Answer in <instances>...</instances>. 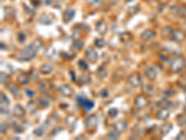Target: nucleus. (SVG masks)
Masks as SVG:
<instances>
[{"instance_id":"1","label":"nucleus","mask_w":186,"mask_h":140,"mask_svg":"<svg viewBox=\"0 0 186 140\" xmlns=\"http://www.w3.org/2000/svg\"><path fill=\"white\" fill-rule=\"evenodd\" d=\"M37 52H38V50L34 47L33 44L31 43L29 46L25 47L22 50L20 56H19V60H21V61H30L33 58H35V55L37 54Z\"/></svg>"},{"instance_id":"2","label":"nucleus","mask_w":186,"mask_h":140,"mask_svg":"<svg viewBox=\"0 0 186 140\" xmlns=\"http://www.w3.org/2000/svg\"><path fill=\"white\" fill-rule=\"evenodd\" d=\"M184 66H185V60L183 57H176L169 63L170 69L175 73L181 72L182 70H183Z\"/></svg>"},{"instance_id":"3","label":"nucleus","mask_w":186,"mask_h":140,"mask_svg":"<svg viewBox=\"0 0 186 140\" xmlns=\"http://www.w3.org/2000/svg\"><path fill=\"white\" fill-rule=\"evenodd\" d=\"M129 82H130V84L133 87H140V86H142L143 84V79H142V77L137 74V73H134V74H131L130 76V78H129Z\"/></svg>"},{"instance_id":"4","label":"nucleus","mask_w":186,"mask_h":140,"mask_svg":"<svg viewBox=\"0 0 186 140\" xmlns=\"http://www.w3.org/2000/svg\"><path fill=\"white\" fill-rule=\"evenodd\" d=\"M134 104H135V106L138 107V109H144V107H146L147 106H148L149 101L145 96H143V95H139L138 97L135 98Z\"/></svg>"},{"instance_id":"5","label":"nucleus","mask_w":186,"mask_h":140,"mask_svg":"<svg viewBox=\"0 0 186 140\" xmlns=\"http://www.w3.org/2000/svg\"><path fill=\"white\" fill-rule=\"evenodd\" d=\"M97 124H98V120L96 118V116H93V115L88 117L85 120V126L88 130L95 129L96 127H97Z\"/></svg>"},{"instance_id":"6","label":"nucleus","mask_w":186,"mask_h":140,"mask_svg":"<svg viewBox=\"0 0 186 140\" xmlns=\"http://www.w3.org/2000/svg\"><path fill=\"white\" fill-rule=\"evenodd\" d=\"M86 57L87 59L91 62V63H96L99 59V54L98 52H96L95 50H93L92 48H88L86 52Z\"/></svg>"},{"instance_id":"7","label":"nucleus","mask_w":186,"mask_h":140,"mask_svg":"<svg viewBox=\"0 0 186 140\" xmlns=\"http://www.w3.org/2000/svg\"><path fill=\"white\" fill-rule=\"evenodd\" d=\"M75 15V12L73 9L71 8H68L64 10V12H63V15H62V18H63V20H64L65 23H68L70 21H72Z\"/></svg>"},{"instance_id":"8","label":"nucleus","mask_w":186,"mask_h":140,"mask_svg":"<svg viewBox=\"0 0 186 140\" xmlns=\"http://www.w3.org/2000/svg\"><path fill=\"white\" fill-rule=\"evenodd\" d=\"M144 75H145V77L148 79L149 80H155L157 77V73L156 71L155 70V68H153V67H147L145 68L144 70Z\"/></svg>"},{"instance_id":"9","label":"nucleus","mask_w":186,"mask_h":140,"mask_svg":"<svg viewBox=\"0 0 186 140\" xmlns=\"http://www.w3.org/2000/svg\"><path fill=\"white\" fill-rule=\"evenodd\" d=\"M155 36H156L155 31H153L151 29H147L142 35H140V39H142L143 41H148V40H151L153 37H155Z\"/></svg>"},{"instance_id":"10","label":"nucleus","mask_w":186,"mask_h":140,"mask_svg":"<svg viewBox=\"0 0 186 140\" xmlns=\"http://www.w3.org/2000/svg\"><path fill=\"white\" fill-rule=\"evenodd\" d=\"M76 122H77V118L74 115H69L65 120V123L71 130H74L75 128Z\"/></svg>"},{"instance_id":"11","label":"nucleus","mask_w":186,"mask_h":140,"mask_svg":"<svg viewBox=\"0 0 186 140\" xmlns=\"http://www.w3.org/2000/svg\"><path fill=\"white\" fill-rule=\"evenodd\" d=\"M172 39L176 41V42H181L182 40H184L185 39V35L183 32L179 31V30H176V31H173L172 33Z\"/></svg>"},{"instance_id":"12","label":"nucleus","mask_w":186,"mask_h":140,"mask_svg":"<svg viewBox=\"0 0 186 140\" xmlns=\"http://www.w3.org/2000/svg\"><path fill=\"white\" fill-rule=\"evenodd\" d=\"M59 91L62 95H64V96H71L72 93H73V89L70 87L68 84L62 85L59 88Z\"/></svg>"},{"instance_id":"13","label":"nucleus","mask_w":186,"mask_h":140,"mask_svg":"<svg viewBox=\"0 0 186 140\" xmlns=\"http://www.w3.org/2000/svg\"><path fill=\"white\" fill-rule=\"evenodd\" d=\"M114 129L117 131H118L119 133L124 132L127 128V122H126V120H118V122H117L114 123Z\"/></svg>"},{"instance_id":"14","label":"nucleus","mask_w":186,"mask_h":140,"mask_svg":"<svg viewBox=\"0 0 186 140\" xmlns=\"http://www.w3.org/2000/svg\"><path fill=\"white\" fill-rule=\"evenodd\" d=\"M169 115H170V112H169V109H166V107H163L162 109H160L157 112V118L160 120H163L169 119Z\"/></svg>"},{"instance_id":"15","label":"nucleus","mask_w":186,"mask_h":140,"mask_svg":"<svg viewBox=\"0 0 186 140\" xmlns=\"http://www.w3.org/2000/svg\"><path fill=\"white\" fill-rule=\"evenodd\" d=\"M96 28H97V31L99 32L100 34L101 35H104L106 34V32L108 30L107 28V24L105 23V22L103 21H100L97 23V24H96Z\"/></svg>"},{"instance_id":"16","label":"nucleus","mask_w":186,"mask_h":140,"mask_svg":"<svg viewBox=\"0 0 186 140\" xmlns=\"http://www.w3.org/2000/svg\"><path fill=\"white\" fill-rule=\"evenodd\" d=\"M13 115L16 117H23L25 115V109L21 105H16L13 109Z\"/></svg>"},{"instance_id":"17","label":"nucleus","mask_w":186,"mask_h":140,"mask_svg":"<svg viewBox=\"0 0 186 140\" xmlns=\"http://www.w3.org/2000/svg\"><path fill=\"white\" fill-rule=\"evenodd\" d=\"M39 23L41 24H44V25H48V24L52 23V19H51V17L48 14L45 13V14H42L39 17Z\"/></svg>"},{"instance_id":"18","label":"nucleus","mask_w":186,"mask_h":140,"mask_svg":"<svg viewBox=\"0 0 186 140\" xmlns=\"http://www.w3.org/2000/svg\"><path fill=\"white\" fill-rule=\"evenodd\" d=\"M52 70H53V66H51L50 63H44L40 67V72L44 75L50 74Z\"/></svg>"},{"instance_id":"19","label":"nucleus","mask_w":186,"mask_h":140,"mask_svg":"<svg viewBox=\"0 0 186 140\" xmlns=\"http://www.w3.org/2000/svg\"><path fill=\"white\" fill-rule=\"evenodd\" d=\"M45 55H46L48 58L53 60L57 56V50L54 47H50L46 50V52H45Z\"/></svg>"},{"instance_id":"20","label":"nucleus","mask_w":186,"mask_h":140,"mask_svg":"<svg viewBox=\"0 0 186 140\" xmlns=\"http://www.w3.org/2000/svg\"><path fill=\"white\" fill-rule=\"evenodd\" d=\"M4 14H5V17L7 19L14 18L15 10H14V9L12 7H5L4 8Z\"/></svg>"},{"instance_id":"21","label":"nucleus","mask_w":186,"mask_h":140,"mask_svg":"<svg viewBox=\"0 0 186 140\" xmlns=\"http://www.w3.org/2000/svg\"><path fill=\"white\" fill-rule=\"evenodd\" d=\"M172 130V125L170 123H166L163 124L161 127H160V133H162L163 136L168 135V133Z\"/></svg>"},{"instance_id":"22","label":"nucleus","mask_w":186,"mask_h":140,"mask_svg":"<svg viewBox=\"0 0 186 140\" xmlns=\"http://www.w3.org/2000/svg\"><path fill=\"white\" fill-rule=\"evenodd\" d=\"M18 81H19V83H20V84H22V85L27 84L28 82H29V77H28V75H27V74H25V73L20 74V75H19V77H18Z\"/></svg>"},{"instance_id":"23","label":"nucleus","mask_w":186,"mask_h":140,"mask_svg":"<svg viewBox=\"0 0 186 140\" xmlns=\"http://www.w3.org/2000/svg\"><path fill=\"white\" fill-rule=\"evenodd\" d=\"M119 39L122 42L124 43H127V42H130L132 39V36L130 33H127V32H126V33H122L120 34L119 36Z\"/></svg>"},{"instance_id":"24","label":"nucleus","mask_w":186,"mask_h":140,"mask_svg":"<svg viewBox=\"0 0 186 140\" xmlns=\"http://www.w3.org/2000/svg\"><path fill=\"white\" fill-rule=\"evenodd\" d=\"M9 91H10V93L13 94V96L15 97V98H18L19 96H20V91H19V89H18V87L16 86V85H14V84H12V85H10L9 86Z\"/></svg>"},{"instance_id":"25","label":"nucleus","mask_w":186,"mask_h":140,"mask_svg":"<svg viewBox=\"0 0 186 140\" xmlns=\"http://www.w3.org/2000/svg\"><path fill=\"white\" fill-rule=\"evenodd\" d=\"M172 33H173V30L171 27L169 26H166V27H164L161 31V34L164 37H168V36H172Z\"/></svg>"},{"instance_id":"26","label":"nucleus","mask_w":186,"mask_h":140,"mask_svg":"<svg viewBox=\"0 0 186 140\" xmlns=\"http://www.w3.org/2000/svg\"><path fill=\"white\" fill-rule=\"evenodd\" d=\"M107 136H108L109 139L114 140V139H118L119 136H120V135H119V132L114 129V131H110V132H109Z\"/></svg>"},{"instance_id":"27","label":"nucleus","mask_w":186,"mask_h":140,"mask_svg":"<svg viewBox=\"0 0 186 140\" xmlns=\"http://www.w3.org/2000/svg\"><path fill=\"white\" fill-rule=\"evenodd\" d=\"M83 47H84V43H83L81 40H75L74 43H73V48L76 50H82Z\"/></svg>"},{"instance_id":"28","label":"nucleus","mask_w":186,"mask_h":140,"mask_svg":"<svg viewBox=\"0 0 186 140\" xmlns=\"http://www.w3.org/2000/svg\"><path fill=\"white\" fill-rule=\"evenodd\" d=\"M108 72H107V69L104 66H100L98 68V75L100 76L101 78H105L107 76Z\"/></svg>"},{"instance_id":"29","label":"nucleus","mask_w":186,"mask_h":140,"mask_svg":"<svg viewBox=\"0 0 186 140\" xmlns=\"http://www.w3.org/2000/svg\"><path fill=\"white\" fill-rule=\"evenodd\" d=\"M106 45V42L103 39H97L95 40V46L97 48H103Z\"/></svg>"},{"instance_id":"30","label":"nucleus","mask_w":186,"mask_h":140,"mask_svg":"<svg viewBox=\"0 0 186 140\" xmlns=\"http://www.w3.org/2000/svg\"><path fill=\"white\" fill-rule=\"evenodd\" d=\"M177 122L181 126H186V115H179Z\"/></svg>"},{"instance_id":"31","label":"nucleus","mask_w":186,"mask_h":140,"mask_svg":"<svg viewBox=\"0 0 186 140\" xmlns=\"http://www.w3.org/2000/svg\"><path fill=\"white\" fill-rule=\"evenodd\" d=\"M94 106V102L92 101H89V100H87L86 103L84 104V106H83L82 107H84L85 110L87 111H89L90 109H92V107Z\"/></svg>"},{"instance_id":"32","label":"nucleus","mask_w":186,"mask_h":140,"mask_svg":"<svg viewBox=\"0 0 186 140\" xmlns=\"http://www.w3.org/2000/svg\"><path fill=\"white\" fill-rule=\"evenodd\" d=\"M0 99H1V105L8 106L9 104V99L8 98V96L5 93H1V95H0Z\"/></svg>"},{"instance_id":"33","label":"nucleus","mask_w":186,"mask_h":140,"mask_svg":"<svg viewBox=\"0 0 186 140\" xmlns=\"http://www.w3.org/2000/svg\"><path fill=\"white\" fill-rule=\"evenodd\" d=\"M39 105L42 107H47L49 105V99H48L47 97H42L39 99Z\"/></svg>"},{"instance_id":"34","label":"nucleus","mask_w":186,"mask_h":140,"mask_svg":"<svg viewBox=\"0 0 186 140\" xmlns=\"http://www.w3.org/2000/svg\"><path fill=\"white\" fill-rule=\"evenodd\" d=\"M27 109H29V111L30 112H35L36 111V109H37V106L34 103L33 101H31L30 103L28 104V106H27Z\"/></svg>"},{"instance_id":"35","label":"nucleus","mask_w":186,"mask_h":140,"mask_svg":"<svg viewBox=\"0 0 186 140\" xmlns=\"http://www.w3.org/2000/svg\"><path fill=\"white\" fill-rule=\"evenodd\" d=\"M34 133L36 136H42L44 135V129H43V126L42 127H37L34 130Z\"/></svg>"},{"instance_id":"36","label":"nucleus","mask_w":186,"mask_h":140,"mask_svg":"<svg viewBox=\"0 0 186 140\" xmlns=\"http://www.w3.org/2000/svg\"><path fill=\"white\" fill-rule=\"evenodd\" d=\"M159 105L161 106L162 107H166V109H169V107L171 106V102L169 101V100H166V99H163V100L159 103Z\"/></svg>"},{"instance_id":"37","label":"nucleus","mask_w":186,"mask_h":140,"mask_svg":"<svg viewBox=\"0 0 186 140\" xmlns=\"http://www.w3.org/2000/svg\"><path fill=\"white\" fill-rule=\"evenodd\" d=\"M0 77H1V83L2 84H7V82L9 81V76L4 72H1Z\"/></svg>"},{"instance_id":"38","label":"nucleus","mask_w":186,"mask_h":140,"mask_svg":"<svg viewBox=\"0 0 186 140\" xmlns=\"http://www.w3.org/2000/svg\"><path fill=\"white\" fill-rule=\"evenodd\" d=\"M78 66H79V67H80L82 70H88V65H87V63H86L85 61H83V60H80V61L78 62Z\"/></svg>"},{"instance_id":"39","label":"nucleus","mask_w":186,"mask_h":140,"mask_svg":"<svg viewBox=\"0 0 186 140\" xmlns=\"http://www.w3.org/2000/svg\"><path fill=\"white\" fill-rule=\"evenodd\" d=\"M117 113H118V111H117V109H109V111H108V115L110 116V117H115L117 115Z\"/></svg>"},{"instance_id":"40","label":"nucleus","mask_w":186,"mask_h":140,"mask_svg":"<svg viewBox=\"0 0 186 140\" xmlns=\"http://www.w3.org/2000/svg\"><path fill=\"white\" fill-rule=\"evenodd\" d=\"M80 81H82L83 83H88L89 81H90V77H88V76H82V77L80 78V79H79Z\"/></svg>"},{"instance_id":"41","label":"nucleus","mask_w":186,"mask_h":140,"mask_svg":"<svg viewBox=\"0 0 186 140\" xmlns=\"http://www.w3.org/2000/svg\"><path fill=\"white\" fill-rule=\"evenodd\" d=\"M18 39H19V41H20L21 43H23L25 40H26V36H25L23 33H20L18 35Z\"/></svg>"},{"instance_id":"42","label":"nucleus","mask_w":186,"mask_h":140,"mask_svg":"<svg viewBox=\"0 0 186 140\" xmlns=\"http://www.w3.org/2000/svg\"><path fill=\"white\" fill-rule=\"evenodd\" d=\"M39 90L41 92H46L48 90V84L45 83V82H41L39 84Z\"/></svg>"},{"instance_id":"43","label":"nucleus","mask_w":186,"mask_h":140,"mask_svg":"<svg viewBox=\"0 0 186 140\" xmlns=\"http://www.w3.org/2000/svg\"><path fill=\"white\" fill-rule=\"evenodd\" d=\"M89 2H90V4L93 6V7H99V6L101 4V0H89Z\"/></svg>"},{"instance_id":"44","label":"nucleus","mask_w":186,"mask_h":140,"mask_svg":"<svg viewBox=\"0 0 186 140\" xmlns=\"http://www.w3.org/2000/svg\"><path fill=\"white\" fill-rule=\"evenodd\" d=\"M143 90L147 93H151L152 92H153V87L151 86V85H148V86H145V88L143 89Z\"/></svg>"},{"instance_id":"45","label":"nucleus","mask_w":186,"mask_h":140,"mask_svg":"<svg viewBox=\"0 0 186 140\" xmlns=\"http://www.w3.org/2000/svg\"><path fill=\"white\" fill-rule=\"evenodd\" d=\"M176 139H178V140H179V139H186V133L185 132H181L177 136Z\"/></svg>"},{"instance_id":"46","label":"nucleus","mask_w":186,"mask_h":140,"mask_svg":"<svg viewBox=\"0 0 186 140\" xmlns=\"http://www.w3.org/2000/svg\"><path fill=\"white\" fill-rule=\"evenodd\" d=\"M14 131L16 133H22L23 132V128L21 126V125H19V124H16L14 126Z\"/></svg>"},{"instance_id":"47","label":"nucleus","mask_w":186,"mask_h":140,"mask_svg":"<svg viewBox=\"0 0 186 140\" xmlns=\"http://www.w3.org/2000/svg\"><path fill=\"white\" fill-rule=\"evenodd\" d=\"M25 93H26V94H27V96H29L30 98H32V97H34L35 95V93L34 92V91H32V90H29V89H27L26 91H25Z\"/></svg>"},{"instance_id":"48","label":"nucleus","mask_w":186,"mask_h":140,"mask_svg":"<svg viewBox=\"0 0 186 140\" xmlns=\"http://www.w3.org/2000/svg\"><path fill=\"white\" fill-rule=\"evenodd\" d=\"M101 97H103V98L108 97V96H109V92L104 89V90H102V91L101 92Z\"/></svg>"},{"instance_id":"49","label":"nucleus","mask_w":186,"mask_h":140,"mask_svg":"<svg viewBox=\"0 0 186 140\" xmlns=\"http://www.w3.org/2000/svg\"><path fill=\"white\" fill-rule=\"evenodd\" d=\"M8 128H9V127H8V125L6 123H1V133H5L6 132H7Z\"/></svg>"},{"instance_id":"50","label":"nucleus","mask_w":186,"mask_h":140,"mask_svg":"<svg viewBox=\"0 0 186 140\" xmlns=\"http://www.w3.org/2000/svg\"><path fill=\"white\" fill-rule=\"evenodd\" d=\"M30 75H31V78H32V79H34L35 80L38 79V75L36 74L35 70H32L31 73H30Z\"/></svg>"},{"instance_id":"51","label":"nucleus","mask_w":186,"mask_h":140,"mask_svg":"<svg viewBox=\"0 0 186 140\" xmlns=\"http://www.w3.org/2000/svg\"><path fill=\"white\" fill-rule=\"evenodd\" d=\"M32 4H33V6H35V7H38L40 4H41V1L40 0H32Z\"/></svg>"},{"instance_id":"52","label":"nucleus","mask_w":186,"mask_h":140,"mask_svg":"<svg viewBox=\"0 0 186 140\" xmlns=\"http://www.w3.org/2000/svg\"><path fill=\"white\" fill-rule=\"evenodd\" d=\"M9 112V110H8V109L7 107H6V106H3V105H1V113L3 114H6V113H8Z\"/></svg>"},{"instance_id":"53","label":"nucleus","mask_w":186,"mask_h":140,"mask_svg":"<svg viewBox=\"0 0 186 140\" xmlns=\"http://www.w3.org/2000/svg\"><path fill=\"white\" fill-rule=\"evenodd\" d=\"M181 13L182 16H184L186 18V6H184L182 9H181Z\"/></svg>"},{"instance_id":"54","label":"nucleus","mask_w":186,"mask_h":140,"mask_svg":"<svg viewBox=\"0 0 186 140\" xmlns=\"http://www.w3.org/2000/svg\"><path fill=\"white\" fill-rule=\"evenodd\" d=\"M70 77H72V80L75 81V75L74 71H70Z\"/></svg>"},{"instance_id":"55","label":"nucleus","mask_w":186,"mask_h":140,"mask_svg":"<svg viewBox=\"0 0 186 140\" xmlns=\"http://www.w3.org/2000/svg\"><path fill=\"white\" fill-rule=\"evenodd\" d=\"M166 94L169 93V96H171V95L174 94V91H172V90H168V91H166Z\"/></svg>"},{"instance_id":"56","label":"nucleus","mask_w":186,"mask_h":140,"mask_svg":"<svg viewBox=\"0 0 186 140\" xmlns=\"http://www.w3.org/2000/svg\"><path fill=\"white\" fill-rule=\"evenodd\" d=\"M1 49L3 50V49H6V45L5 44H3V42H1Z\"/></svg>"},{"instance_id":"57","label":"nucleus","mask_w":186,"mask_h":140,"mask_svg":"<svg viewBox=\"0 0 186 140\" xmlns=\"http://www.w3.org/2000/svg\"><path fill=\"white\" fill-rule=\"evenodd\" d=\"M147 1H148V2H156V1H157V0H147Z\"/></svg>"},{"instance_id":"58","label":"nucleus","mask_w":186,"mask_h":140,"mask_svg":"<svg viewBox=\"0 0 186 140\" xmlns=\"http://www.w3.org/2000/svg\"><path fill=\"white\" fill-rule=\"evenodd\" d=\"M127 2H132V1H134V0H126Z\"/></svg>"},{"instance_id":"59","label":"nucleus","mask_w":186,"mask_h":140,"mask_svg":"<svg viewBox=\"0 0 186 140\" xmlns=\"http://www.w3.org/2000/svg\"><path fill=\"white\" fill-rule=\"evenodd\" d=\"M57 1H60V0H57Z\"/></svg>"}]
</instances>
